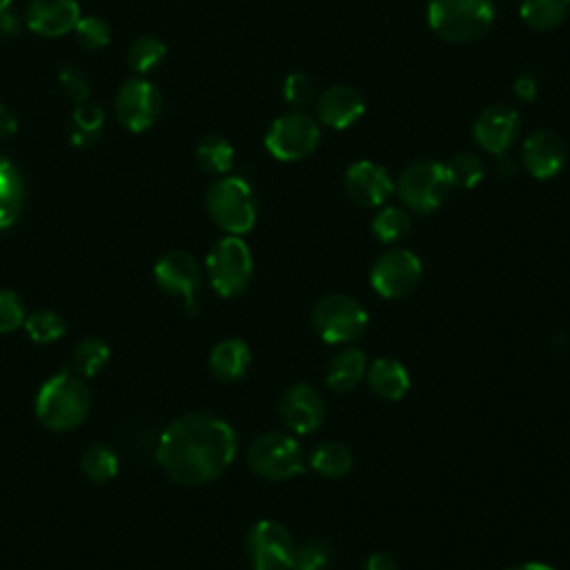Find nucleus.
I'll return each mask as SVG.
<instances>
[{"label":"nucleus","instance_id":"6ab92c4d","mask_svg":"<svg viewBox=\"0 0 570 570\" xmlns=\"http://www.w3.org/2000/svg\"><path fill=\"white\" fill-rule=\"evenodd\" d=\"M80 18L76 0H31L27 4V27L45 38L69 33Z\"/></svg>","mask_w":570,"mask_h":570},{"label":"nucleus","instance_id":"2f4dec72","mask_svg":"<svg viewBox=\"0 0 570 570\" xmlns=\"http://www.w3.org/2000/svg\"><path fill=\"white\" fill-rule=\"evenodd\" d=\"M71 358H73V367L82 376H94V374H98L107 365L109 347L100 338H85V341H80L76 345Z\"/></svg>","mask_w":570,"mask_h":570},{"label":"nucleus","instance_id":"1a4fd4ad","mask_svg":"<svg viewBox=\"0 0 570 570\" xmlns=\"http://www.w3.org/2000/svg\"><path fill=\"white\" fill-rule=\"evenodd\" d=\"M321 142V127L309 114L294 109L272 120L265 131L267 151L283 163L307 158Z\"/></svg>","mask_w":570,"mask_h":570},{"label":"nucleus","instance_id":"423d86ee","mask_svg":"<svg viewBox=\"0 0 570 570\" xmlns=\"http://www.w3.org/2000/svg\"><path fill=\"white\" fill-rule=\"evenodd\" d=\"M205 269L209 285L218 296H240L252 281V252L240 236H225L209 249L205 258Z\"/></svg>","mask_w":570,"mask_h":570},{"label":"nucleus","instance_id":"393cba45","mask_svg":"<svg viewBox=\"0 0 570 570\" xmlns=\"http://www.w3.org/2000/svg\"><path fill=\"white\" fill-rule=\"evenodd\" d=\"M519 13L534 31H552L568 18L570 0H523Z\"/></svg>","mask_w":570,"mask_h":570},{"label":"nucleus","instance_id":"9b49d317","mask_svg":"<svg viewBox=\"0 0 570 570\" xmlns=\"http://www.w3.org/2000/svg\"><path fill=\"white\" fill-rule=\"evenodd\" d=\"M294 548L289 530L274 519L256 521L245 539V557L252 570H289Z\"/></svg>","mask_w":570,"mask_h":570},{"label":"nucleus","instance_id":"72a5a7b5","mask_svg":"<svg viewBox=\"0 0 570 570\" xmlns=\"http://www.w3.org/2000/svg\"><path fill=\"white\" fill-rule=\"evenodd\" d=\"M24 330L31 341L51 343L65 334V321L60 314H56L51 309H40V312H33L24 321Z\"/></svg>","mask_w":570,"mask_h":570},{"label":"nucleus","instance_id":"2eb2a0df","mask_svg":"<svg viewBox=\"0 0 570 570\" xmlns=\"http://www.w3.org/2000/svg\"><path fill=\"white\" fill-rule=\"evenodd\" d=\"M519 134H521V118L508 105L485 107L472 125V136L476 145L483 151L494 156L505 154L512 147V142L519 138Z\"/></svg>","mask_w":570,"mask_h":570},{"label":"nucleus","instance_id":"ddd939ff","mask_svg":"<svg viewBox=\"0 0 570 570\" xmlns=\"http://www.w3.org/2000/svg\"><path fill=\"white\" fill-rule=\"evenodd\" d=\"M154 278L160 289L185 301L187 312H196V294L203 283V272L196 258L187 252H167L154 265Z\"/></svg>","mask_w":570,"mask_h":570},{"label":"nucleus","instance_id":"c03bdc74","mask_svg":"<svg viewBox=\"0 0 570 570\" xmlns=\"http://www.w3.org/2000/svg\"><path fill=\"white\" fill-rule=\"evenodd\" d=\"M508 570H554V568H552V566H548V563L528 561V563H517V566H512V568H508Z\"/></svg>","mask_w":570,"mask_h":570},{"label":"nucleus","instance_id":"dca6fc26","mask_svg":"<svg viewBox=\"0 0 570 570\" xmlns=\"http://www.w3.org/2000/svg\"><path fill=\"white\" fill-rule=\"evenodd\" d=\"M347 196L361 207H383L394 194V180L387 169L374 160H356L343 176Z\"/></svg>","mask_w":570,"mask_h":570},{"label":"nucleus","instance_id":"412c9836","mask_svg":"<svg viewBox=\"0 0 570 570\" xmlns=\"http://www.w3.org/2000/svg\"><path fill=\"white\" fill-rule=\"evenodd\" d=\"M252 352L240 338H225L214 345L209 354V370L223 383H234L243 379L249 370Z\"/></svg>","mask_w":570,"mask_h":570},{"label":"nucleus","instance_id":"f8f14e48","mask_svg":"<svg viewBox=\"0 0 570 570\" xmlns=\"http://www.w3.org/2000/svg\"><path fill=\"white\" fill-rule=\"evenodd\" d=\"M160 94L145 78L127 80L116 94V116L129 131L149 129L160 116Z\"/></svg>","mask_w":570,"mask_h":570},{"label":"nucleus","instance_id":"b1692460","mask_svg":"<svg viewBox=\"0 0 570 570\" xmlns=\"http://www.w3.org/2000/svg\"><path fill=\"white\" fill-rule=\"evenodd\" d=\"M352 452L345 443L327 439L314 445L309 454V468L325 479H341L352 470Z\"/></svg>","mask_w":570,"mask_h":570},{"label":"nucleus","instance_id":"aec40b11","mask_svg":"<svg viewBox=\"0 0 570 570\" xmlns=\"http://www.w3.org/2000/svg\"><path fill=\"white\" fill-rule=\"evenodd\" d=\"M365 381L370 390L385 401H401L410 390V372L401 361L392 356L372 361L365 370Z\"/></svg>","mask_w":570,"mask_h":570},{"label":"nucleus","instance_id":"37998d69","mask_svg":"<svg viewBox=\"0 0 570 570\" xmlns=\"http://www.w3.org/2000/svg\"><path fill=\"white\" fill-rule=\"evenodd\" d=\"M497 171H499L501 178H512L514 171H517V167H514V163H512L510 158H505V156L501 154V156H499V163H497Z\"/></svg>","mask_w":570,"mask_h":570},{"label":"nucleus","instance_id":"7c9ffc66","mask_svg":"<svg viewBox=\"0 0 570 570\" xmlns=\"http://www.w3.org/2000/svg\"><path fill=\"white\" fill-rule=\"evenodd\" d=\"M165 53H167V47L160 40L142 36V38L134 40V45L129 47L127 62L136 73L145 76V73L154 71L165 60Z\"/></svg>","mask_w":570,"mask_h":570},{"label":"nucleus","instance_id":"c85d7f7f","mask_svg":"<svg viewBox=\"0 0 570 570\" xmlns=\"http://www.w3.org/2000/svg\"><path fill=\"white\" fill-rule=\"evenodd\" d=\"M105 114L98 105H78L71 114V127H69V140L78 147L91 145L102 127Z\"/></svg>","mask_w":570,"mask_h":570},{"label":"nucleus","instance_id":"f704fd0d","mask_svg":"<svg viewBox=\"0 0 570 570\" xmlns=\"http://www.w3.org/2000/svg\"><path fill=\"white\" fill-rule=\"evenodd\" d=\"M73 33H76V40L87 49H100V47L109 45V38H111L109 24L98 16L78 18Z\"/></svg>","mask_w":570,"mask_h":570},{"label":"nucleus","instance_id":"c756f323","mask_svg":"<svg viewBox=\"0 0 570 570\" xmlns=\"http://www.w3.org/2000/svg\"><path fill=\"white\" fill-rule=\"evenodd\" d=\"M445 167L450 171V178H452L454 187H461V189L476 187L485 176L483 158L479 154H472V151H461V154L452 156L445 163Z\"/></svg>","mask_w":570,"mask_h":570},{"label":"nucleus","instance_id":"5701e85b","mask_svg":"<svg viewBox=\"0 0 570 570\" xmlns=\"http://www.w3.org/2000/svg\"><path fill=\"white\" fill-rule=\"evenodd\" d=\"M24 205V180L18 167L0 156V232L11 227Z\"/></svg>","mask_w":570,"mask_h":570},{"label":"nucleus","instance_id":"ea45409f","mask_svg":"<svg viewBox=\"0 0 570 570\" xmlns=\"http://www.w3.org/2000/svg\"><path fill=\"white\" fill-rule=\"evenodd\" d=\"M514 96L519 98V100H532L534 96H537V82H534V78L532 76H528V73H523V76H519L517 80H514Z\"/></svg>","mask_w":570,"mask_h":570},{"label":"nucleus","instance_id":"e433bc0d","mask_svg":"<svg viewBox=\"0 0 570 570\" xmlns=\"http://www.w3.org/2000/svg\"><path fill=\"white\" fill-rule=\"evenodd\" d=\"M24 323V305L11 289H0V334H9Z\"/></svg>","mask_w":570,"mask_h":570},{"label":"nucleus","instance_id":"a878e982","mask_svg":"<svg viewBox=\"0 0 570 570\" xmlns=\"http://www.w3.org/2000/svg\"><path fill=\"white\" fill-rule=\"evenodd\" d=\"M410 229H412V218L405 207L387 205V207H381L372 218V234L383 245L401 243L403 238H407Z\"/></svg>","mask_w":570,"mask_h":570},{"label":"nucleus","instance_id":"4468645a","mask_svg":"<svg viewBox=\"0 0 570 570\" xmlns=\"http://www.w3.org/2000/svg\"><path fill=\"white\" fill-rule=\"evenodd\" d=\"M278 416L294 434H312L325 421V401L321 392L307 383L289 385L278 401Z\"/></svg>","mask_w":570,"mask_h":570},{"label":"nucleus","instance_id":"f03ea898","mask_svg":"<svg viewBox=\"0 0 570 570\" xmlns=\"http://www.w3.org/2000/svg\"><path fill=\"white\" fill-rule=\"evenodd\" d=\"M91 407V392L82 379L58 372L49 376L36 394L38 421L56 432L78 428Z\"/></svg>","mask_w":570,"mask_h":570},{"label":"nucleus","instance_id":"39448f33","mask_svg":"<svg viewBox=\"0 0 570 570\" xmlns=\"http://www.w3.org/2000/svg\"><path fill=\"white\" fill-rule=\"evenodd\" d=\"M452 189L454 183L445 163L436 160L410 163L394 183V191L399 194L401 203L419 214H430L439 209L448 200Z\"/></svg>","mask_w":570,"mask_h":570},{"label":"nucleus","instance_id":"7ed1b4c3","mask_svg":"<svg viewBox=\"0 0 570 570\" xmlns=\"http://www.w3.org/2000/svg\"><path fill=\"white\" fill-rule=\"evenodd\" d=\"M492 0H430V29L445 42H472L494 22Z\"/></svg>","mask_w":570,"mask_h":570},{"label":"nucleus","instance_id":"79ce46f5","mask_svg":"<svg viewBox=\"0 0 570 570\" xmlns=\"http://www.w3.org/2000/svg\"><path fill=\"white\" fill-rule=\"evenodd\" d=\"M18 29H20L18 16H13L9 9H7V11H2V13H0V33H4V36H13V33H18Z\"/></svg>","mask_w":570,"mask_h":570},{"label":"nucleus","instance_id":"bb28decb","mask_svg":"<svg viewBox=\"0 0 570 570\" xmlns=\"http://www.w3.org/2000/svg\"><path fill=\"white\" fill-rule=\"evenodd\" d=\"M196 163L207 174H227L234 165V147L220 136H207L196 145Z\"/></svg>","mask_w":570,"mask_h":570},{"label":"nucleus","instance_id":"6e6552de","mask_svg":"<svg viewBox=\"0 0 570 570\" xmlns=\"http://www.w3.org/2000/svg\"><path fill=\"white\" fill-rule=\"evenodd\" d=\"M312 327L330 345L352 343L367 330L365 307L347 294H327L312 307Z\"/></svg>","mask_w":570,"mask_h":570},{"label":"nucleus","instance_id":"cd10ccee","mask_svg":"<svg viewBox=\"0 0 570 570\" xmlns=\"http://www.w3.org/2000/svg\"><path fill=\"white\" fill-rule=\"evenodd\" d=\"M80 468L87 479L96 483H105L118 474V456L109 445L94 443L82 452Z\"/></svg>","mask_w":570,"mask_h":570},{"label":"nucleus","instance_id":"a18cd8bd","mask_svg":"<svg viewBox=\"0 0 570 570\" xmlns=\"http://www.w3.org/2000/svg\"><path fill=\"white\" fill-rule=\"evenodd\" d=\"M9 7H11V0H0V13H2V11H7Z\"/></svg>","mask_w":570,"mask_h":570},{"label":"nucleus","instance_id":"f3484780","mask_svg":"<svg viewBox=\"0 0 570 570\" xmlns=\"http://www.w3.org/2000/svg\"><path fill=\"white\" fill-rule=\"evenodd\" d=\"M521 160L525 171L537 180L554 178L568 160L563 140L550 129H537L525 136L521 145Z\"/></svg>","mask_w":570,"mask_h":570},{"label":"nucleus","instance_id":"473e14b6","mask_svg":"<svg viewBox=\"0 0 570 570\" xmlns=\"http://www.w3.org/2000/svg\"><path fill=\"white\" fill-rule=\"evenodd\" d=\"M332 561V548L323 539H307L296 543L289 570H327Z\"/></svg>","mask_w":570,"mask_h":570},{"label":"nucleus","instance_id":"a211bd4d","mask_svg":"<svg viewBox=\"0 0 570 570\" xmlns=\"http://www.w3.org/2000/svg\"><path fill=\"white\" fill-rule=\"evenodd\" d=\"M365 114V98L352 85H332L316 100V116L330 129H347Z\"/></svg>","mask_w":570,"mask_h":570},{"label":"nucleus","instance_id":"f257e3e1","mask_svg":"<svg viewBox=\"0 0 570 570\" xmlns=\"http://www.w3.org/2000/svg\"><path fill=\"white\" fill-rule=\"evenodd\" d=\"M234 456V428L209 412H191L171 421L156 445L160 468L180 485H203L218 479Z\"/></svg>","mask_w":570,"mask_h":570},{"label":"nucleus","instance_id":"9d476101","mask_svg":"<svg viewBox=\"0 0 570 570\" xmlns=\"http://www.w3.org/2000/svg\"><path fill=\"white\" fill-rule=\"evenodd\" d=\"M421 258L405 247H390L370 267V285L383 298H403L421 281Z\"/></svg>","mask_w":570,"mask_h":570},{"label":"nucleus","instance_id":"c9c22d12","mask_svg":"<svg viewBox=\"0 0 570 570\" xmlns=\"http://www.w3.org/2000/svg\"><path fill=\"white\" fill-rule=\"evenodd\" d=\"M314 80L303 73V71H294L285 78L283 82V98L289 107L294 109H303L314 100Z\"/></svg>","mask_w":570,"mask_h":570},{"label":"nucleus","instance_id":"58836bf2","mask_svg":"<svg viewBox=\"0 0 570 570\" xmlns=\"http://www.w3.org/2000/svg\"><path fill=\"white\" fill-rule=\"evenodd\" d=\"M363 570H399V563L390 552H372L365 559Z\"/></svg>","mask_w":570,"mask_h":570},{"label":"nucleus","instance_id":"4be33fe9","mask_svg":"<svg viewBox=\"0 0 570 570\" xmlns=\"http://www.w3.org/2000/svg\"><path fill=\"white\" fill-rule=\"evenodd\" d=\"M367 370V358L358 347H343L338 350L325 370V383L334 392H350L354 390Z\"/></svg>","mask_w":570,"mask_h":570},{"label":"nucleus","instance_id":"20e7f679","mask_svg":"<svg viewBox=\"0 0 570 570\" xmlns=\"http://www.w3.org/2000/svg\"><path fill=\"white\" fill-rule=\"evenodd\" d=\"M207 214L229 236H243L256 223V198L249 183L240 176L214 180L205 196Z\"/></svg>","mask_w":570,"mask_h":570},{"label":"nucleus","instance_id":"0eeeda50","mask_svg":"<svg viewBox=\"0 0 570 570\" xmlns=\"http://www.w3.org/2000/svg\"><path fill=\"white\" fill-rule=\"evenodd\" d=\"M249 470L267 481H287L305 470V454L298 441L285 432H265L249 443Z\"/></svg>","mask_w":570,"mask_h":570},{"label":"nucleus","instance_id":"a19ab883","mask_svg":"<svg viewBox=\"0 0 570 570\" xmlns=\"http://www.w3.org/2000/svg\"><path fill=\"white\" fill-rule=\"evenodd\" d=\"M16 129H18L16 114L7 105H0V138L16 134Z\"/></svg>","mask_w":570,"mask_h":570},{"label":"nucleus","instance_id":"4c0bfd02","mask_svg":"<svg viewBox=\"0 0 570 570\" xmlns=\"http://www.w3.org/2000/svg\"><path fill=\"white\" fill-rule=\"evenodd\" d=\"M60 87H62L65 94H67L71 100H76L78 105H80V102L87 98V94H89L87 78L82 76V71L71 69V67L62 69V73H60Z\"/></svg>","mask_w":570,"mask_h":570}]
</instances>
